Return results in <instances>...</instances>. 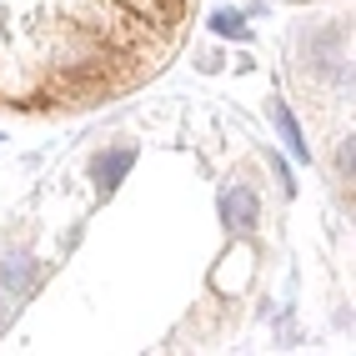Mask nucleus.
<instances>
[{
    "label": "nucleus",
    "mask_w": 356,
    "mask_h": 356,
    "mask_svg": "<svg viewBox=\"0 0 356 356\" xmlns=\"http://www.w3.org/2000/svg\"><path fill=\"white\" fill-rule=\"evenodd\" d=\"M221 221L231 231H251L261 221V201H256L251 186H226V191H221Z\"/></svg>",
    "instance_id": "nucleus-1"
},
{
    "label": "nucleus",
    "mask_w": 356,
    "mask_h": 356,
    "mask_svg": "<svg viewBox=\"0 0 356 356\" xmlns=\"http://www.w3.org/2000/svg\"><path fill=\"white\" fill-rule=\"evenodd\" d=\"M136 165V146H115V151H106V156H96V165H90V176H96V191L101 196H111L115 186H121V176Z\"/></svg>",
    "instance_id": "nucleus-2"
},
{
    "label": "nucleus",
    "mask_w": 356,
    "mask_h": 356,
    "mask_svg": "<svg viewBox=\"0 0 356 356\" xmlns=\"http://www.w3.org/2000/svg\"><path fill=\"white\" fill-rule=\"evenodd\" d=\"M0 281H6V291L10 296H26L35 286V261L26 251H10L6 261H0Z\"/></svg>",
    "instance_id": "nucleus-3"
},
{
    "label": "nucleus",
    "mask_w": 356,
    "mask_h": 356,
    "mask_svg": "<svg viewBox=\"0 0 356 356\" xmlns=\"http://www.w3.org/2000/svg\"><path fill=\"white\" fill-rule=\"evenodd\" d=\"M271 121H276L281 140L291 146V156H296V161H312V151H306V140H301V126H296V115L286 111V101H271Z\"/></svg>",
    "instance_id": "nucleus-4"
},
{
    "label": "nucleus",
    "mask_w": 356,
    "mask_h": 356,
    "mask_svg": "<svg viewBox=\"0 0 356 356\" xmlns=\"http://www.w3.org/2000/svg\"><path fill=\"white\" fill-rule=\"evenodd\" d=\"M211 31H221V35H241V40H246V26H241V15H236V10H221L216 20H211Z\"/></svg>",
    "instance_id": "nucleus-5"
}]
</instances>
